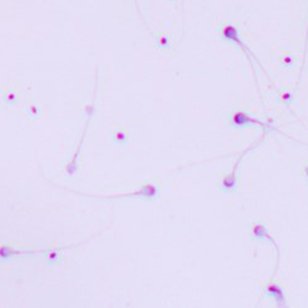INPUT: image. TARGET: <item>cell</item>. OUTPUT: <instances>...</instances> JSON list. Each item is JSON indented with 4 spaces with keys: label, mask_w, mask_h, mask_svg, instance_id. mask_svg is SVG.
Masks as SVG:
<instances>
[{
    "label": "cell",
    "mask_w": 308,
    "mask_h": 308,
    "mask_svg": "<svg viewBox=\"0 0 308 308\" xmlns=\"http://www.w3.org/2000/svg\"><path fill=\"white\" fill-rule=\"evenodd\" d=\"M96 91H97V78L96 80H95V89H94V96H92V101L90 105L86 106V111H88V115H86V121L85 124H84V130L83 133H81V137L80 141H79L77 149H75L74 154H73L72 159L69 160V163H68V165L65 167V171H67L68 175L73 176L75 173H77L78 170V165H79V157H80V151H81V147H83V142L85 140V136H86V131L89 129V124H90V120H91L92 117V113H94V109H95V96H96Z\"/></svg>",
    "instance_id": "cell-3"
},
{
    "label": "cell",
    "mask_w": 308,
    "mask_h": 308,
    "mask_svg": "<svg viewBox=\"0 0 308 308\" xmlns=\"http://www.w3.org/2000/svg\"><path fill=\"white\" fill-rule=\"evenodd\" d=\"M114 137H115V142L116 143H119V144H122V143H125V142L127 141V135H126V132H124V131H121V130H119V131H116L115 132V136H114Z\"/></svg>",
    "instance_id": "cell-9"
},
{
    "label": "cell",
    "mask_w": 308,
    "mask_h": 308,
    "mask_svg": "<svg viewBox=\"0 0 308 308\" xmlns=\"http://www.w3.org/2000/svg\"><path fill=\"white\" fill-rule=\"evenodd\" d=\"M264 292L274 299L277 307H280V308L288 307L287 299H286V296H285V291H283L282 286L280 285V283L272 282V281L268 282L265 285V287H264Z\"/></svg>",
    "instance_id": "cell-7"
},
{
    "label": "cell",
    "mask_w": 308,
    "mask_h": 308,
    "mask_svg": "<svg viewBox=\"0 0 308 308\" xmlns=\"http://www.w3.org/2000/svg\"><path fill=\"white\" fill-rule=\"evenodd\" d=\"M29 113L31 114L32 116H37V115H39V110H37V108H36V106H34V105H32V106H30V109H29Z\"/></svg>",
    "instance_id": "cell-10"
},
{
    "label": "cell",
    "mask_w": 308,
    "mask_h": 308,
    "mask_svg": "<svg viewBox=\"0 0 308 308\" xmlns=\"http://www.w3.org/2000/svg\"><path fill=\"white\" fill-rule=\"evenodd\" d=\"M252 236L257 239H266V241H269L270 243L272 244V247L275 248V250H276V257H277L276 268H275L274 275H272V277H275V276H276L277 270H279L280 258H281V250H280V247H279V244H277L276 239H275L274 237H272L271 234L269 233L268 228H266V226L263 225V223H255V225H253Z\"/></svg>",
    "instance_id": "cell-6"
},
{
    "label": "cell",
    "mask_w": 308,
    "mask_h": 308,
    "mask_svg": "<svg viewBox=\"0 0 308 308\" xmlns=\"http://www.w3.org/2000/svg\"><path fill=\"white\" fill-rule=\"evenodd\" d=\"M7 99H8V102H9V104H14L16 101V96L14 94H12V92H9V94H8Z\"/></svg>",
    "instance_id": "cell-11"
},
{
    "label": "cell",
    "mask_w": 308,
    "mask_h": 308,
    "mask_svg": "<svg viewBox=\"0 0 308 308\" xmlns=\"http://www.w3.org/2000/svg\"><path fill=\"white\" fill-rule=\"evenodd\" d=\"M45 178V176H43ZM48 182L54 186L59 187V189L67 190V191L77 193V195L80 196H88V197H94V198H99V200H116V198H129V197H141V198H155L159 196V189L158 186L153 182H147V184L142 185L138 190H135L133 192H126V193H117V195H95V193H88V192H83V191H78V190H73L69 189V187H64L61 186V185H56L53 181L48 180L47 178H45Z\"/></svg>",
    "instance_id": "cell-1"
},
{
    "label": "cell",
    "mask_w": 308,
    "mask_h": 308,
    "mask_svg": "<svg viewBox=\"0 0 308 308\" xmlns=\"http://www.w3.org/2000/svg\"><path fill=\"white\" fill-rule=\"evenodd\" d=\"M222 36H223V39H226V40H228V41H232V42H234V43H236V45H238L239 47H241V50L243 51L245 54H247L248 61H249L250 67H252L253 73H254L255 81H257V73H255V67H254V63H253V62H252V59H254V61L258 63L259 67H260L263 70H264V68H263V65H261L260 62H259L258 57L255 56V54L253 53V52L250 51L249 48H248V46L245 45L243 41L241 40V37H239V34H238V30H237L233 25H226L225 27H223V30H222ZM264 73H266L265 70H264Z\"/></svg>",
    "instance_id": "cell-4"
},
{
    "label": "cell",
    "mask_w": 308,
    "mask_h": 308,
    "mask_svg": "<svg viewBox=\"0 0 308 308\" xmlns=\"http://www.w3.org/2000/svg\"><path fill=\"white\" fill-rule=\"evenodd\" d=\"M266 135H268V131H264L263 136H261L259 140L255 141L253 144H250L249 147H247V148H245L244 151L238 155V158H237V162L234 163L232 171L230 174H227V175L222 179V182H221V190H222L223 192H234V190H236V186H237V173H238L239 164H241V162L243 160V158L245 157V155L249 153V152H252L255 147H258L261 142L265 140Z\"/></svg>",
    "instance_id": "cell-2"
},
{
    "label": "cell",
    "mask_w": 308,
    "mask_h": 308,
    "mask_svg": "<svg viewBox=\"0 0 308 308\" xmlns=\"http://www.w3.org/2000/svg\"><path fill=\"white\" fill-rule=\"evenodd\" d=\"M307 50H308V27H307V32H306V41H304V51H303V59H302V67H301V70H299V74H298V80H297V83H296V89H297V86H298L299 81H301V78H302V73H303V69H304V62H306Z\"/></svg>",
    "instance_id": "cell-8"
},
{
    "label": "cell",
    "mask_w": 308,
    "mask_h": 308,
    "mask_svg": "<svg viewBox=\"0 0 308 308\" xmlns=\"http://www.w3.org/2000/svg\"><path fill=\"white\" fill-rule=\"evenodd\" d=\"M232 125H233L234 127H245V126H250V125H255V126L261 127L264 131L272 130L277 132V130L275 129L271 124H268V122L264 121H259V120L248 115V114H245L244 111H236V113L233 114V116H232Z\"/></svg>",
    "instance_id": "cell-5"
},
{
    "label": "cell",
    "mask_w": 308,
    "mask_h": 308,
    "mask_svg": "<svg viewBox=\"0 0 308 308\" xmlns=\"http://www.w3.org/2000/svg\"><path fill=\"white\" fill-rule=\"evenodd\" d=\"M304 173H306V175H307V178H308V165L306 168H304Z\"/></svg>",
    "instance_id": "cell-12"
}]
</instances>
